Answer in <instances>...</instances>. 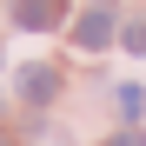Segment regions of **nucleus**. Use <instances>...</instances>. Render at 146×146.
<instances>
[{"instance_id":"obj_5","label":"nucleus","mask_w":146,"mask_h":146,"mask_svg":"<svg viewBox=\"0 0 146 146\" xmlns=\"http://www.w3.org/2000/svg\"><path fill=\"white\" fill-rule=\"evenodd\" d=\"M106 146H146V133H139V126H126V133H113Z\"/></svg>"},{"instance_id":"obj_2","label":"nucleus","mask_w":146,"mask_h":146,"mask_svg":"<svg viewBox=\"0 0 146 146\" xmlns=\"http://www.w3.org/2000/svg\"><path fill=\"white\" fill-rule=\"evenodd\" d=\"M13 86H20V100H27V106H46V100L60 93V73H53V66H20Z\"/></svg>"},{"instance_id":"obj_1","label":"nucleus","mask_w":146,"mask_h":146,"mask_svg":"<svg viewBox=\"0 0 146 146\" xmlns=\"http://www.w3.org/2000/svg\"><path fill=\"white\" fill-rule=\"evenodd\" d=\"M60 20H66V0H13V27H27V33H46Z\"/></svg>"},{"instance_id":"obj_3","label":"nucleus","mask_w":146,"mask_h":146,"mask_svg":"<svg viewBox=\"0 0 146 146\" xmlns=\"http://www.w3.org/2000/svg\"><path fill=\"white\" fill-rule=\"evenodd\" d=\"M113 33H119V27H113V13H106V7L80 13V27H73V40H80L86 53H100V46H113Z\"/></svg>"},{"instance_id":"obj_6","label":"nucleus","mask_w":146,"mask_h":146,"mask_svg":"<svg viewBox=\"0 0 146 146\" xmlns=\"http://www.w3.org/2000/svg\"><path fill=\"white\" fill-rule=\"evenodd\" d=\"M119 40H126L133 53H146V27H126V33H119Z\"/></svg>"},{"instance_id":"obj_4","label":"nucleus","mask_w":146,"mask_h":146,"mask_svg":"<svg viewBox=\"0 0 146 146\" xmlns=\"http://www.w3.org/2000/svg\"><path fill=\"white\" fill-rule=\"evenodd\" d=\"M119 113L139 119V113H146V86H119Z\"/></svg>"}]
</instances>
